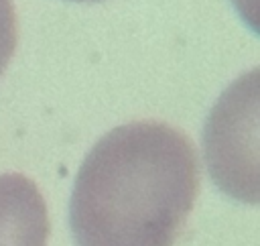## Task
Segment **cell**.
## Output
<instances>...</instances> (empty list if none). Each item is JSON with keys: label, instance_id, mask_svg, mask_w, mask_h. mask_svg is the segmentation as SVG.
<instances>
[{"label": "cell", "instance_id": "7a4b0ae2", "mask_svg": "<svg viewBox=\"0 0 260 246\" xmlns=\"http://www.w3.org/2000/svg\"><path fill=\"white\" fill-rule=\"evenodd\" d=\"M205 161L217 187L244 203L258 201V69L238 77L213 106Z\"/></svg>", "mask_w": 260, "mask_h": 246}, {"label": "cell", "instance_id": "6da1fadb", "mask_svg": "<svg viewBox=\"0 0 260 246\" xmlns=\"http://www.w3.org/2000/svg\"><path fill=\"white\" fill-rule=\"evenodd\" d=\"M199 191L187 134L158 120L112 128L85 155L69 199L75 246H175Z\"/></svg>", "mask_w": 260, "mask_h": 246}, {"label": "cell", "instance_id": "5b68a950", "mask_svg": "<svg viewBox=\"0 0 260 246\" xmlns=\"http://www.w3.org/2000/svg\"><path fill=\"white\" fill-rule=\"evenodd\" d=\"M75 2H98V0H75Z\"/></svg>", "mask_w": 260, "mask_h": 246}, {"label": "cell", "instance_id": "277c9868", "mask_svg": "<svg viewBox=\"0 0 260 246\" xmlns=\"http://www.w3.org/2000/svg\"><path fill=\"white\" fill-rule=\"evenodd\" d=\"M16 49V14L12 0H0V77Z\"/></svg>", "mask_w": 260, "mask_h": 246}, {"label": "cell", "instance_id": "3957f363", "mask_svg": "<svg viewBox=\"0 0 260 246\" xmlns=\"http://www.w3.org/2000/svg\"><path fill=\"white\" fill-rule=\"evenodd\" d=\"M49 213L43 193L20 173L0 175V246H47Z\"/></svg>", "mask_w": 260, "mask_h": 246}]
</instances>
